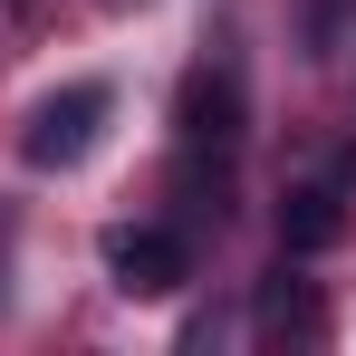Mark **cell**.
I'll list each match as a JSON object with an SVG mask.
<instances>
[{
  "label": "cell",
  "mask_w": 356,
  "mask_h": 356,
  "mask_svg": "<svg viewBox=\"0 0 356 356\" xmlns=\"http://www.w3.org/2000/svg\"><path fill=\"white\" fill-rule=\"evenodd\" d=\"M174 125H183L193 154H232V145H241V67H193Z\"/></svg>",
  "instance_id": "obj_2"
},
{
  "label": "cell",
  "mask_w": 356,
  "mask_h": 356,
  "mask_svg": "<svg viewBox=\"0 0 356 356\" xmlns=\"http://www.w3.org/2000/svg\"><path fill=\"white\" fill-rule=\"evenodd\" d=\"M116 116V97L97 87V77H77L58 97H39L29 106V135H19V154L39 164V174H67V164H87V145H97V125Z\"/></svg>",
  "instance_id": "obj_1"
},
{
  "label": "cell",
  "mask_w": 356,
  "mask_h": 356,
  "mask_svg": "<svg viewBox=\"0 0 356 356\" xmlns=\"http://www.w3.org/2000/svg\"><path fill=\"white\" fill-rule=\"evenodd\" d=\"M19 10H29V0H0V29H10V19H19Z\"/></svg>",
  "instance_id": "obj_6"
},
{
  "label": "cell",
  "mask_w": 356,
  "mask_h": 356,
  "mask_svg": "<svg viewBox=\"0 0 356 356\" xmlns=\"http://www.w3.org/2000/svg\"><path fill=\"white\" fill-rule=\"evenodd\" d=\"M106 270H116V289L125 298H164V289H183V270H193V250H183V232H116L106 241Z\"/></svg>",
  "instance_id": "obj_3"
},
{
  "label": "cell",
  "mask_w": 356,
  "mask_h": 356,
  "mask_svg": "<svg viewBox=\"0 0 356 356\" xmlns=\"http://www.w3.org/2000/svg\"><path fill=\"white\" fill-rule=\"evenodd\" d=\"M260 327H318V308L289 289V270H280V289H260Z\"/></svg>",
  "instance_id": "obj_5"
},
{
  "label": "cell",
  "mask_w": 356,
  "mask_h": 356,
  "mask_svg": "<svg viewBox=\"0 0 356 356\" xmlns=\"http://www.w3.org/2000/svg\"><path fill=\"white\" fill-rule=\"evenodd\" d=\"M280 241H289V250H327V241H337V193H327V183H298L289 202H280Z\"/></svg>",
  "instance_id": "obj_4"
}]
</instances>
